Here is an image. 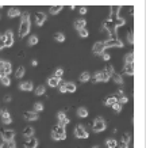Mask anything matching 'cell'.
<instances>
[{"mask_svg":"<svg viewBox=\"0 0 146 148\" xmlns=\"http://www.w3.org/2000/svg\"><path fill=\"white\" fill-rule=\"evenodd\" d=\"M112 80L115 82L116 84H123V77L120 76L119 73H116V72L112 75Z\"/></svg>","mask_w":146,"mask_h":148,"instance_id":"603a6c76","label":"cell"},{"mask_svg":"<svg viewBox=\"0 0 146 148\" xmlns=\"http://www.w3.org/2000/svg\"><path fill=\"white\" fill-rule=\"evenodd\" d=\"M5 101H7V102H10V101H11V97H10V95H7V97H5Z\"/></svg>","mask_w":146,"mask_h":148,"instance_id":"f907efd6","label":"cell"},{"mask_svg":"<svg viewBox=\"0 0 146 148\" xmlns=\"http://www.w3.org/2000/svg\"><path fill=\"white\" fill-rule=\"evenodd\" d=\"M119 148H128V144L124 143V141H120V143H119Z\"/></svg>","mask_w":146,"mask_h":148,"instance_id":"7dc6e473","label":"cell"},{"mask_svg":"<svg viewBox=\"0 0 146 148\" xmlns=\"http://www.w3.org/2000/svg\"><path fill=\"white\" fill-rule=\"evenodd\" d=\"M30 15L29 12H23L22 15V21H20V26H19V37L23 38V37H26L29 33H30Z\"/></svg>","mask_w":146,"mask_h":148,"instance_id":"6da1fadb","label":"cell"},{"mask_svg":"<svg viewBox=\"0 0 146 148\" xmlns=\"http://www.w3.org/2000/svg\"><path fill=\"white\" fill-rule=\"evenodd\" d=\"M75 136L77 139H88V132L85 130V128L83 125H77L75 128Z\"/></svg>","mask_w":146,"mask_h":148,"instance_id":"277c9868","label":"cell"},{"mask_svg":"<svg viewBox=\"0 0 146 148\" xmlns=\"http://www.w3.org/2000/svg\"><path fill=\"white\" fill-rule=\"evenodd\" d=\"M77 116L81 117V118H85V117H88V110L85 108H79L77 109Z\"/></svg>","mask_w":146,"mask_h":148,"instance_id":"7402d4cb","label":"cell"},{"mask_svg":"<svg viewBox=\"0 0 146 148\" xmlns=\"http://www.w3.org/2000/svg\"><path fill=\"white\" fill-rule=\"evenodd\" d=\"M104 49H107L106 45H104V42H102V41H99V42H96V44L93 45L92 52H93L95 54H100V56H102V54L104 53Z\"/></svg>","mask_w":146,"mask_h":148,"instance_id":"52a82bcc","label":"cell"},{"mask_svg":"<svg viewBox=\"0 0 146 148\" xmlns=\"http://www.w3.org/2000/svg\"><path fill=\"white\" fill-rule=\"evenodd\" d=\"M5 48V41H4V36H1L0 37V50L1 49H4Z\"/></svg>","mask_w":146,"mask_h":148,"instance_id":"b9f144b4","label":"cell"},{"mask_svg":"<svg viewBox=\"0 0 146 148\" xmlns=\"http://www.w3.org/2000/svg\"><path fill=\"white\" fill-rule=\"evenodd\" d=\"M127 41H128V42H130V44H134L133 33H131V32H128V34H127Z\"/></svg>","mask_w":146,"mask_h":148,"instance_id":"7bdbcfd3","label":"cell"},{"mask_svg":"<svg viewBox=\"0 0 146 148\" xmlns=\"http://www.w3.org/2000/svg\"><path fill=\"white\" fill-rule=\"evenodd\" d=\"M7 148H16L15 140H12V141H8V143H7Z\"/></svg>","mask_w":146,"mask_h":148,"instance_id":"ee69618b","label":"cell"},{"mask_svg":"<svg viewBox=\"0 0 146 148\" xmlns=\"http://www.w3.org/2000/svg\"><path fill=\"white\" fill-rule=\"evenodd\" d=\"M11 71H12V67H11V64H10L8 61H5V73H7V76H8L10 73H11Z\"/></svg>","mask_w":146,"mask_h":148,"instance_id":"74e56055","label":"cell"},{"mask_svg":"<svg viewBox=\"0 0 146 148\" xmlns=\"http://www.w3.org/2000/svg\"><path fill=\"white\" fill-rule=\"evenodd\" d=\"M57 120H58V124L62 126H65L69 124V118L67 117V114L64 112H58L57 113Z\"/></svg>","mask_w":146,"mask_h":148,"instance_id":"8fae6325","label":"cell"},{"mask_svg":"<svg viewBox=\"0 0 146 148\" xmlns=\"http://www.w3.org/2000/svg\"><path fill=\"white\" fill-rule=\"evenodd\" d=\"M61 79H58V77L56 76H52V77H49L48 79V84L50 86V87H58V86L61 84Z\"/></svg>","mask_w":146,"mask_h":148,"instance_id":"5bb4252c","label":"cell"},{"mask_svg":"<svg viewBox=\"0 0 146 148\" xmlns=\"http://www.w3.org/2000/svg\"><path fill=\"white\" fill-rule=\"evenodd\" d=\"M79 36L81 37V38H87V37H88V30H87V29H81V30H79Z\"/></svg>","mask_w":146,"mask_h":148,"instance_id":"8d00e7d4","label":"cell"},{"mask_svg":"<svg viewBox=\"0 0 146 148\" xmlns=\"http://www.w3.org/2000/svg\"><path fill=\"white\" fill-rule=\"evenodd\" d=\"M104 45H106V48H122L123 44L119 38H110V40L104 41Z\"/></svg>","mask_w":146,"mask_h":148,"instance_id":"5b68a950","label":"cell"},{"mask_svg":"<svg viewBox=\"0 0 146 148\" xmlns=\"http://www.w3.org/2000/svg\"><path fill=\"white\" fill-rule=\"evenodd\" d=\"M119 101H118V98H116L115 95H111V97H107L106 101H104V105L106 106H114L115 103H118Z\"/></svg>","mask_w":146,"mask_h":148,"instance_id":"2e32d148","label":"cell"},{"mask_svg":"<svg viewBox=\"0 0 146 148\" xmlns=\"http://www.w3.org/2000/svg\"><path fill=\"white\" fill-rule=\"evenodd\" d=\"M122 141H124V143H130V133H124L123 137H122Z\"/></svg>","mask_w":146,"mask_h":148,"instance_id":"60d3db41","label":"cell"},{"mask_svg":"<svg viewBox=\"0 0 146 148\" xmlns=\"http://www.w3.org/2000/svg\"><path fill=\"white\" fill-rule=\"evenodd\" d=\"M38 44V37L37 36H31L30 40H29V45L33 46V45H37Z\"/></svg>","mask_w":146,"mask_h":148,"instance_id":"e575fe53","label":"cell"},{"mask_svg":"<svg viewBox=\"0 0 146 148\" xmlns=\"http://www.w3.org/2000/svg\"><path fill=\"white\" fill-rule=\"evenodd\" d=\"M0 82H1V84L5 86V87L11 84V80H10V77H8V76H3V77H0Z\"/></svg>","mask_w":146,"mask_h":148,"instance_id":"d6a6232c","label":"cell"},{"mask_svg":"<svg viewBox=\"0 0 146 148\" xmlns=\"http://www.w3.org/2000/svg\"><path fill=\"white\" fill-rule=\"evenodd\" d=\"M42 110H43V103L42 102H35L34 103V112L39 113V112H42Z\"/></svg>","mask_w":146,"mask_h":148,"instance_id":"4dcf8cb0","label":"cell"},{"mask_svg":"<svg viewBox=\"0 0 146 148\" xmlns=\"http://www.w3.org/2000/svg\"><path fill=\"white\" fill-rule=\"evenodd\" d=\"M127 101H128V98H127V97H124V95H123V97H120V99H119V103H120V105H123V103H127Z\"/></svg>","mask_w":146,"mask_h":148,"instance_id":"f6af8a7d","label":"cell"},{"mask_svg":"<svg viewBox=\"0 0 146 148\" xmlns=\"http://www.w3.org/2000/svg\"><path fill=\"white\" fill-rule=\"evenodd\" d=\"M112 109H114V110H115L116 113H120V110H122V105H120V103L118 102V103H115V105L112 106Z\"/></svg>","mask_w":146,"mask_h":148,"instance_id":"ab89813d","label":"cell"},{"mask_svg":"<svg viewBox=\"0 0 146 148\" xmlns=\"http://www.w3.org/2000/svg\"><path fill=\"white\" fill-rule=\"evenodd\" d=\"M34 92H35V95H38V97H39V95H43L45 92H46V88H45V86H38Z\"/></svg>","mask_w":146,"mask_h":148,"instance_id":"f1b7e54d","label":"cell"},{"mask_svg":"<svg viewBox=\"0 0 146 148\" xmlns=\"http://www.w3.org/2000/svg\"><path fill=\"white\" fill-rule=\"evenodd\" d=\"M76 91V84L72 82H67V92H75Z\"/></svg>","mask_w":146,"mask_h":148,"instance_id":"4316f807","label":"cell"},{"mask_svg":"<svg viewBox=\"0 0 146 148\" xmlns=\"http://www.w3.org/2000/svg\"><path fill=\"white\" fill-rule=\"evenodd\" d=\"M89 79H91V73H89L88 71L83 72V73L80 75V82H81V83H85V82H88Z\"/></svg>","mask_w":146,"mask_h":148,"instance_id":"44dd1931","label":"cell"},{"mask_svg":"<svg viewBox=\"0 0 146 148\" xmlns=\"http://www.w3.org/2000/svg\"><path fill=\"white\" fill-rule=\"evenodd\" d=\"M123 71H124V73H127L128 76H133L134 75V64H126L124 63Z\"/></svg>","mask_w":146,"mask_h":148,"instance_id":"ac0fdd59","label":"cell"},{"mask_svg":"<svg viewBox=\"0 0 146 148\" xmlns=\"http://www.w3.org/2000/svg\"><path fill=\"white\" fill-rule=\"evenodd\" d=\"M23 118L26 120V121H35V120H38L39 118V114L37 112H24L23 113Z\"/></svg>","mask_w":146,"mask_h":148,"instance_id":"ba28073f","label":"cell"},{"mask_svg":"<svg viewBox=\"0 0 146 148\" xmlns=\"http://www.w3.org/2000/svg\"><path fill=\"white\" fill-rule=\"evenodd\" d=\"M4 41H5V48H11L14 45V34L12 32L7 30L4 34Z\"/></svg>","mask_w":146,"mask_h":148,"instance_id":"4fadbf2b","label":"cell"},{"mask_svg":"<svg viewBox=\"0 0 146 148\" xmlns=\"http://www.w3.org/2000/svg\"><path fill=\"white\" fill-rule=\"evenodd\" d=\"M24 72H26L24 67H22V65H20V67H19L18 69H16V72H15V76L18 77V79H20V77H22L23 75H24Z\"/></svg>","mask_w":146,"mask_h":148,"instance_id":"83f0119b","label":"cell"},{"mask_svg":"<svg viewBox=\"0 0 146 148\" xmlns=\"http://www.w3.org/2000/svg\"><path fill=\"white\" fill-rule=\"evenodd\" d=\"M3 76H7V73H5V61L0 60V77Z\"/></svg>","mask_w":146,"mask_h":148,"instance_id":"cb8c5ba5","label":"cell"},{"mask_svg":"<svg viewBox=\"0 0 146 148\" xmlns=\"http://www.w3.org/2000/svg\"><path fill=\"white\" fill-rule=\"evenodd\" d=\"M85 25H87L85 19H76L75 21V27H76V30H77V32L81 30V29H85Z\"/></svg>","mask_w":146,"mask_h":148,"instance_id":"e0dca14e","label":"cell"},{"mask_svg":"<svg viewBox=\"0 0 146 148\" xmlns=\"http://www.w3.org/2000/svg\"><path fill=\"white\" fill-rule=\"evenodd\" d=\"M23 136H24V139H27V137H33V136H34V129H33L31 126H27L26 129L23 130Z\"/></svg>","mask_w":146,"mask_h":148,"instance_id":"d6986e66","label":"cell"},{"mask_svg":"<svg viewBox=\"0 0 146 148\" xmlns=\"http://www.w3.org/2000/svg\"><path fill=\"white\" fill-rule=\"evenodd\" d=\"M31 64H33V67H35V65H38V61H37V60H33Z\"/></svg>","mask_w":146,"mask_h":148,"instance_id":"681fc988","label":"cell"},{"mask_svg":"<svg viewBox=\"0 0 146 148\" xmlns=\"http://www.w3.org/2000/svg\"><path fill=\"white\" fill-rule=\"evenodd\" d=\"M60 92H62V94L67 92V83L61 82V84H60Z\"/></svg>","mask_w":146,"mask_h":148,"instance_id":"f35d334b","label":"cell"},{"mask_svg":"<svg viewBox=\"0 0 146 148\" xmlns=\"http://www.w3.org/2000/svg\"><path fill=\"white\" fill-rule=\"evenodd\" d=\"M0 148H1V140H0Z\"/></svg>","mask_w":146,"mask_h":148,"instance_id":"f5cc1de1","label":"cell"},{"mask_svg":"<svg viewBox=\"0 0 146 148\" xmlns=\"http://www.w3.org/2000/svg\"><path fill=\"white\" fill-rule=\"evenodd\" d=\"M19 88L22 91H33V83L31 82H22L20 84H19Z\"/></svg>","mask_w":146,"mask_h":148,"instance_id":"9a60e30c","label":"cell"},{"mask_svg":"<svg viewBox=\"0 0 146 148\" xmlns=\"http://www.w3.org/2000/svg\"><path fill=\"white\" fill-rule=\"evenodd\" d=\"M46 19H48V15H46L45 12L38 11V12L35 14V23H37V26H42V25L46 22Z\"/></svg>","mask_w":146,"mask_h":148,"instance_id":"9c48e42d","label":"cell"},{"mask_svg":"<svg viewBox=\"0 0 146 148\" xmlns=\"http://www.w3.org/2000/svg\"><path fill=\"white\" fill-rule=\"evenodd\" d=\"M8 18H15V16H19L20 15V11L18 8H10L8 10Z\"/></svg>","mask_w":146,"mask_h":148,"instance_id":"ffe728a7","label":"cell"},{"mask_svg":"<svg viewBox=\"0 0 146 148\" xmlns=\"http://www.w3.org/2000/svg\"><path fill=\"white\" fill-rule=\"evenodd\" d=\"M80 14H81V15L87 14V7H81V8H80Z\"/></svg>","mask_w":146,"mask_h":148,"instance_id":"c3c4849f","label":"cell"},{"mask_svg":"<svg viewBox=\"0 0 146 148\" xmlns=\"http://www.w3.org/2000/svg\"><path fill=\"white\" fill-rule=\"evenodd\" d=\"M106 145H107V148H116L118 147V143H116L115 139H108L106 141Z\"/></svg>","mask_w":146,"mask_h":148,"instance_id":"d4e9b609","label":"cell"},{"mask_svg":"<svg viewBox=\"0 0 146 148\" xmlns=\"http://www.w3.org/2000/svg\"><path fill=\"white\" fill-rule=\"evenodd\" d=\"M14 137H15V132H14L12 129H4L1 132V140H4L5 143L12 141Z\"/></svg>","mask_w":146,"mask_h":148,"instance_id":"8992f818","label":"cell"},{"mask_svg":"<svg viewBox=\"0 0 146 148\" xmlns=\"http://www.w3.org/2000/svg\"><path fill=\"white\" fill-rule=\"evenodd\" d=\"M107 125H106V121H104V118L103 117H96L95 120H93V124H92V130L93 132H103V130H106Z\"/></svg>","mask_w":146,"mask_h":148,"instance_id":"3957f363","label":"cell"},{"mask_svg":"<svg viewBox=\"0 0 146 148\" xmlns=\"http://www.w3.org/2000/svg\"><path fill=\"white\" fill-rule=\"evenodd\" d=\"M0 37H1V36H0Z\"/></svg>","mask_w":146,"mask_h":148,"instance_id":"db71d44e","label":"cell"},{"mask_svg":"<svg viewBox=\"0 0 146 148\" xmlns=\"http://www.w3.org/2000/svg\"><path fill=\"white\" fill-rule=\"evenodd\" d=\"M92 148H100V147H99V145H93Z\"/></svg>","mask_w":146,"mask_h":148,"instance_id":"816d5d0a","label":"cell"},{"mask_svg":"<svg viewBox=\"0 0 146 148\" xmlns=\"http://www.w3.org/2000/svg\"><path fill=\"white\" fill-rule=\"evenodd\" d=\"M62 75H64V69H62V68H57V69L54 71V76L58 77V79H61Z\"/></svg>","mask_w":146,"mask_h":148,"instance_id":"d590c367","label":"cell"},{"mask_svg":"<svg viewBox=\"0 0 146 148\" xmlns=\"http://www.w3.org/2000/svg\"><path fill=\"white\" fill-rule=\"evenodd\" d=\"M110 19V18H108ZM114 22H115V25H116V27H119V26H123L124 23H126V21H124L123 18H120V16H118V18H115V19H112Z\"/></svg>","mask_w":146,"mask_h":148,"instance_id":"f546056e","label":"cell"},{"mask_svg":"<svg viewBox=\"0 0 146 148\" xmlns=\"http://www.w3.org/2000/svg\"><path fill=\"white\" fill-rule=\"evenodd\" d=\"M126 64H134V53H128L126 56Z\"/></svg>","mask_w":146,"mask_h":148,"instance_id":"836d02e7","label":"cell"},{"mask_svg":"<svg viewBox=\"0 0 146 148\" xmlns=\"http://www.w3.org/2000/svg\"><path fill=\"white\" fill-rule=\"evenodd\" d=\"M102 57H103V60H106V61H108V60H110V54H108V53H107V52H104V53H103L102 54Z\"/></svg>","mask_w":146,"mask_h":148,"instance_id":"bcb514c9","label":"cell"},{"mask_svg":"<svg viewBox=\"0 0 146 148\" xmlns=\"http://www.w3.org/2000/svg\"><path fill=\"white\" fill-rule=\"evenodd\" d=\"M24 147L26 148H37L38 147V140L33 136V137H27L24 139Z\"/></svg>","mask_w":146,"mask_h":148,"instance_id":"7c38bea8","label":"cell"},{"mask_svg":"<svg viewBox=\"0 0 146 148\" xmlns=\"http://www.w3.org/2000/svg\"><path fill=\"white\" fill-rule=\"evenodd\" d=\"M62 8H64V5H53V7H50V14H52V15H56V14H58L60 11H62Z\"/></svg>","mask_w":146,"mask_h":148,"instance_id":"484cf974","label":"cell"},{"mask_svg":"<svg viewBox=\"0 0 146 148\" xmlns=\"http://www.w3.org/2000/svg\"><path fill=\"white\" fill-rule=\"evenodd\" d=\"M1 121H3V124H4V125H10V124L12 122V117H11V114L8 113V110H7V109L1 110Z\"/></svg>","mask_w":146,"mask_h":148,"instance_id":"30bf717a","label":"cell"},{"mask_svg":"<svg viewBox=\"0 0 146 148\" xmlns=\"http://www.w3.org/2000/svg\"><path fill=\"white\" fill-rule=\"evenodd\" d=\"M54 40L57 41V42H64L65 41V36L62 33H56L54 34Z\"/></svg>","mask_w":146,"mask_h":148,"instance_id":"1f68e13d","label":"cell"},{"mask_svg":"<svg viewBox=\"0 0 146 148\" xmlns=\"http://www.w3.org/2000/svg\"><path fill=\"white\" fill-rule=\"evenodd\" d=\"M52 139L56 141H61V140L67 139V132H65V126L57 124L56 126H53L52 129Z\"/></svg>","mask_w":146,"mask_h":148,"instance_id":"7a4b0ae2","label":"cell"}]
</instances>
